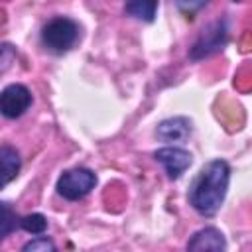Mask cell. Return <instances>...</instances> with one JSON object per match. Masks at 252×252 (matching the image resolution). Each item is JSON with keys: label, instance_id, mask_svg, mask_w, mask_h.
Wrapping results in <instances>:
<instances>
[{"label": "cell", "instance_id": "6da1fadb", "mask_svg": "<svg viewBox=\"0 0 252 252\" xmlns=\"http://www.w3.org/2000/svg\"><path fill=\"white\" fill-rule=\"evenodd\" d=\"M230 181V167L224 159H213L201 167L189 187V205L201 217H213L224 203Z\"/></svg>", "mask_w": 252, "mask_h": 252}, {"label": "cell", "instance_id": "7a4b0ae2", "mask_svg": "<svg viewBox=\"0 0 252 252\" xmlns=\"http://www.w3.org/2000/svg\"><path fill=\"white\" fill-rule=\"evenodd\" d=\"M81 35V28L75 20L57 16L51 18L43 28H41V43L45 49L53 53H65L69 51Z\"/></svg>", "mask_w": 252, "mask_h": 252}, {"label": "cell", "instance_id": "3957f363", "mask_svg": "<svg viewBox=\"0 0 252 252\" xmlns=\"http://www.w3.org/2000/svg\"><path fill=\"white\" fill-rule=\"evenodd\" d=\"M96 185V175L89 167H73L59 175L57 179V193L67 201H79L87 197Z\"/></svg>", "mask_w": 252, "mask_h": 252}, {"label": "cell", "instance_id": "277c9868", "mask_svg": "<svg viewBox=\"0 0 252 252\" xmlns=\"http://www.w3.org/2000/svg\"><path fill=\"white\" fill-rule=\"evenodd\" d=\"M226 41H228V24L226 20H217L199 33V37L189 49V57L193 61H201L213 53H219L226 45Z\"/></svg>", "mask_w": 252, "mask_h": 252}, {"label": "cell", "instance_id": "5b68a950", "mask_svg": "<svg viewBox=\"0 0 252 252\" xmlns=\"http://www.w3.org/2000/svg\"><path fill=\"white\" fill-rule=\"evenodd\" d=\"M32 106V93L26 85L14 83L0 91V114L4 118H20Z\"/></svg>", "mask_w": 252, "mask_h": 252}, {"label": "cell", "instance_id": "8992f818", "mask_svg": "<svg viewBox=\"0 0 252 252\" xmlns=\"http://www.w3.org/2000/svg\"><path fill=\"white\" fill-rule=\"evenodd\" d=\"M154 158H156V161H159L165 167V173L169 179H179L193 161V156L187 150L177 148V146L161 148L154 154Z\"/></svg>", "mask_w": 252, "mask_h": 252}, {"label": "cell", "instance_id": "52a82bcc", "mask_svg": "<svg viewBox=\"0 0 252 252\" xmlns=\"http://www.w3.org/2000/svg\"><path fill=\"white\" fill-rule=\"evenodd\" d=\"M187 250H193V252H201V250H213V252H222L226 250V240H224V234L215 228V226H205L201 230H197L189 242H187Z\"/></svg>", "mask_w": 252, "mask_h": 252}, {"label": "cell", "instance_id": "ba28073f", "mask_svg": "<svg viewBox=\"0 0 252 252\" xmlns=\"http://www.w3.org/2000/svg\"><path fill=\"white\" fill-rule=\"evenodd\" d=\"M191 120L187 116H173V118H165L158 124L156 128V136L163 142H183L189 138L191 134Z\"/></svg>", "mask_w": 252, "mask_h": 252}, {"label": "cell", "instance_id": "9c48e42d", "mask_svg": "<svg viewBox=\"0 0 252 252\" xmlns=\"http://www.w3.org/2000/svg\"><path fill=\"white\" fill-rule=\"evenodd\" d=\"M20 169H22L20 152L6 144L0 146V189H4L10 181H14Z\"/></svg>", "mask_w": 252, "mask_h": 252}, {"label": "cell", "instance_id": "30bf717a", "mask_svg": "<svg viewBox=\"0 0 252 252\" xmlns=\"http://www.w3.org/2000/svg\"><path fill=\"white\" fill-rule=\"evenodd\" d=\"M124 12L142 22H154L158 12V0H126Z\"/></svg>", "mask_w": 252, "mask_h": 252}, {"label": "cell", "instance_id": "8fae6325", "mask_svg": "<svg viewBox=\"0 0 252 252\" xmlns=\"http://www.w3.org/2000/svg\"><path fill=\"white\" fill-rule=\"evenodd\" d=\"M18 226H20V217L16 215L12 205L0 201V242L8 238Z\"/></svg>", "mask_w": 252, "mask_h": 252}, {"label": "cell", "instance_id": "7c38bea8", "mask_svg": "<svg viewBox=\"0 0 252 252\" xmlns=\"http://www.w3.org/2000/svg\"><path fill=\"white\" fill-rule=\"evenodd\" d=\"M20 228H24L26 232H30L33 236L43 234L47 230V219L41 213H32V215L20 217Z\"/></svg>", "mask_w": 252, "mask_h": 252}, {"label": "cell", "instance_id": "4fadbf2b", "mask_svg": "<svg viewBox=\"0 0 252 252\" xmlns=\"http://www.w3.org/2000/svg\"><path fill=\"white\" fill-rule=\"evenodd\" d=\"M22 250H24V252H55L57 246H55V242H53L51 238L37 234L35 238H32L30 242H26V244L22 246Z\"/></svg>", "mask_w": 252, "mask_h": 252}, {"label": "cell", "instance_id": "5bb4252c", "mask_svg": "<svg viewBox=\"0 0 252 252\" xmlns=\"http://www.w3.org/2000/svg\"><path fill=\"white\" fill-rule=\"evenodd\" d=\"M207 2H209V0H175V4H177V8H179V12H181V14H185L187 18H191L195 12H199Z\"/></svg>", "mask_w": 252, "mask_h": 252}, {"label": "cell", "instance_id": "9a60e30c", "mask_svg": "<svg viewBox=\"0 0 252 252\" xmlns=\"http://www.w3.org/2000/svg\"><path fill=\"white\" fill-rule=\"evenodd\" d=\"M14 57H16V49H14L10 43H2V45H0V73L6 71V69L12 65Z\"/></svg>", "mask_w": 252, "mask_h": 252}]
</instances>
